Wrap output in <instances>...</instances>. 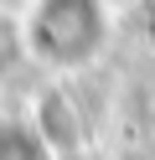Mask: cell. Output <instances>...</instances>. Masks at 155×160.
<instances>
[{
  "label": "cell",
  "mask_w": 155,
  "mask_h": 160,
  "mask_svg": "<svg viewBox=\"0 0 155 160\" xmlns=\"http://www.w3.org/2000/svg\"><path fill=\"white\" fill-rule=\"evenodd\" d=\"M109 42V11L93 0H47L31 11V47L57 67H83Z\"/></svg>",
  "instance_id": "6da1fadb"
},
{
  "label": "cell",
  "mask_w": 155,
  "mask_h": 160,
  "mask_svg": "<svg viewBox=\"0 0 155 160\" xmlns=\"http://www.w3.org/2000/svg\"><path fill=\"white\" fill-rule=\"evenodd\" d=\"M31 134L41 139V150L57 160H78L83 155V119L72 108V98L62 88H41L36 93V119H31Z\"/></svg>",
  "instance_id": "7a4b0ae2"
},
{
  "label": "cell",
  "mask_w": 155,
  "mask_h": 160,
  "mask_svg": "<svg viewBox=\"0 0 155 160\" xmlns=\"http://www.w3.org/2000/svg\"><path fill=\"white\" fill-rule=\"evenodd\" d=\"M0 160H47V150H41V139L31 134V129L5 124L0 129Z\"/></svg>",
  "instance_id": "3957f363"
},
{
  "label": "cell",
  "mask_w": 155,
  "mask_h": 160,
  "mask_svg": "<svg viewBox=\"0 0 155 160\" xmlns=\"http://www.w3.org/2000/svg\"><path fill=\"white\" fill-rule=\"evenodd\" d=\"M140 21H145V31L155 36V5H145V11H140Z\"/></svg>",
  "instance_id": "277c9868"
}]
</instances>
